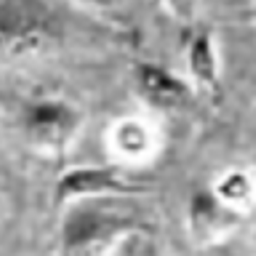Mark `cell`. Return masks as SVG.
Here are the masks:
<instances>
[{"label": "cell", "mask_w": 256, "mask_h": 256, "mask_svg": "<svg viewBox=\"0 0 256 256\" xmlns=\"http://www.w3.org/2000/svg\"><path fill=\"white\" fill-rule=\"evenodd\" d=\"M142 184L131 182L115 166H80L62 174L54 187V206L67 208L83 200H104L118 195H136L142 192Z\"/></svg>", "instance_id": "cell-4"}, {"label": "cell", "mask_w": 256, "mask_h": 256, "mask_svg": "<svg viewBox=\"0 0 256 256\" xmlns=\"http://www.w3.org/2000/svg\"><path fill=\"white\" fill-rule=\"evenodd\" d=\"M184 62H187L190 80L198 91H203L211 102H222V64L216 40L211 30H195L184 48Z\"/></svg>", "instance_id": "cell-7"}, {"label": "cell", "mask_w": 256, "mask_h": 256, "mask_svg": "<svg viewBox=\"0 0 256 256\" xmlns=\"http://www.w3.org/2000/svg\"><path fill=\"white\" fill-rule=\"evenodd\" d=\"M246 211L224 203L214 190H198L187 206V230L200 246H219L243 224Z\"/></svg>", "instance_id": "cell-5"}, {"label": "cell", "mask_w": 256, "mask_h": 256, "mask_svg": "<svg viewBox=\"0 0 256 256\" xmlns=\"http://www.w3.org/2000/svg\"><path fill=\"white\" fill-rule=\"evenodd\" d=\"M75 3L88 8V11H112L118 6V0H75Z\"/></svg>", "instance_id": "cell-11"}, {"label": "cell", "mask_w": 256, "mask_h": 256, "mask_svg": "<svg viewBox=\"0 0 256 256\" xmlns=\"http://www.w3.org/2000/svg\"><path fill=\"white\" fill-rule=\"evenodd\" d=\"M110 147L128 166H139L144 160H150L158 152V136L139 118H123L112 126L110 131Z\"/></svg>", "instance_id": "cell-8"}, {"label": "cell", "mask_w": 256, "mask_h": 256, "mask_svg": "<svg viewBox=\"0 0 256 256\" xmlns=\"http://www.w3.org/2000/svg\"><path fill=\"white\" fill-rule=\"evenodd\" d=\"M158 3L166 8L168 16H174L182 24H190L195 19V11H198V0H158Z\"/></svg>", "instance_id": "cell-10"}, {"label": "cell", "mask_w": 256, "mask_h": 256, "mask_svg": "<svg viewBox=\"0 0 256 256\" xmlns=\"http://www.w3.org/2000/svg\"><path fill=\"white\" fill-rule=\"evenodd\" d=\"M139 99L155 112H179L192 102V86L155 62H139L134 70Z\"/></svg>", "instance_id": "cell-6"}, {"label": "cell", "mask_w": 256, "mask_h": 256, "mask_svg": "<svg viewBox=\"0 0 256 256\" xmlns=\"http://www.w3.org/2000/svg\"><path fill=\"white\" fill-rule=\"evenodd\" d=\"M211 190L224 200V203L246 211L256 198V179L248 171H243V168H230V171H224L219 179L214 182Z\"/></svg>", "instance_id": "cell-9"}, {"label": "cell", "mask_w": 256, "mask_h": 256, "mask_svg": "<svg viewBox=\"0 0 256 256\" xmlns=\"http://www.w3.org/2000/svg\"><path fill=\"white\" fill-rule=\"evenodd\" d=\"M62 38V19L46 0H0V64L46 59Z\"/></svg>", "instance_id": "cell-2"}, {"label": "cell", "mask_w": 256, "mask_h": 256, "mask_svg": "<svg viewBox=\"0 0 256 256\" xmlns=\"http://www.w3.org/2000/svg\"><path fill=\"white\" fill-rule=\"evenodd\" d=\"M139 216L104 208L102 200L67 206L59 230V256H112L126 240L147 232Z\"/></svg>", "instance_id": "cell-1"}, {"label": "cell", "mask_w": 256, "mask_h": 256, "mask_svg": "<svg viewBox=\"0 0 256 256\" xmlns=\"http://www.w3.org/2000/svg\"><path fill=\"white\" fill-rule=\"evenodd\" d=\"M83 112L64 99H38L22 112V134L35 152L59 160L75 144Z\"/></svg>", "instance_id": "cell-3"}]
</instances>
